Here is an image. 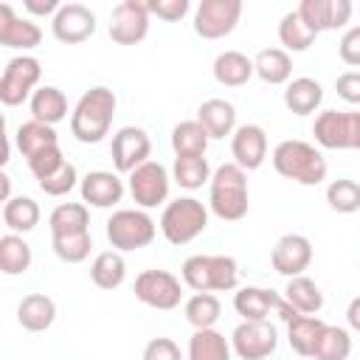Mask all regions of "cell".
<instances>
[{"instance_id":"11","label":"cell","mask_w":360,"mask_h":360,"mask_svg":"<svg viewBox=\"0 0 360 360\" xmlns=\"http://www.w3.org/2000/svg\"><path fill=\"white\" fill-rule=\"evenodd\" d=\"M242 17V0H202L194 8V31L202 39L228 37Z\"/></svg>"},{"instance_id":"48","label":"cell","mask_w":360,"mask_h":360,"mask_svg":"<svg viewBox=\"0 0 360 360\" xmlns=\"http://www.w3.org/2000/svg\"><path fill=\"white\" fill-rule=\"evenodd\" d=\"M335 90L346 104H360V70H346L335 79Z\"/></svg>"},{"instance_id":"40","label":"cell","mask_w":360,"mask_h":360,"mask_svg":"<svg viewBox=\"0 0 360 360\" xmlns=\"http://www.w3.org/2000/svg\"><path fill=\"white\" fill-rule=\"evenodd\" d=\"M349 354H352V335H349V329L326 323L321 329V335H318L312 357L315 360H349Z\"/></svg>"},{"instance_id":"14","label":"cell","mask_w":360,"mask_h":360,"mask_svg":"<svg viewBox=\"0 0 360 360\" xmlns=\"http://www.w3.org/2000/svg\"><path fill=\"white\" fill-rule=\"evenodd\" d=\"M51 31L65 45H79L96 34V14L84 3H62L51 20Z\"/></svg>"},{"instance_id":"13","label":"cell","mask_w":360,"mask_h":360,"mask_svg":"<svg viewBox=\"0 0 360 360\" xmlns=\"http://www.w3.org/2000/svg\"><path fill=\"white\" fill-rule=\"evenodd\" d=\"M152 155V141L146 135V129L141 127H121L112 135L110 143V158L118 174H132L138 166H143Z\"/></svg>"},{"instance_id":"1","label":"cell","mask_w":360,"mask_h":360,"mask_svg":"<svg viewBox=\"0 0 360 360\" xmlns=\"http://www.w3.org/2000/svg\"><path fill=\"white\" fill-rule=\"evenodd\" d=\"M115 107H118V98L110 87L96 84L84 90L70 112V135L79 143H101L112 127Z\"/></svg>"},{"instance_id":"49","label":"cell","mask_w":360,"mask_h":360,"mask_svg":"<svg viewBox=\"0 0 360 360\" xmlns=\"http://www.w3.org/2000/svg\"><path fill=\"white\" fill-rule=\"evenodd\" d=\"M22 8L34 17H51L53 20V14L62 8V3L59 0H22Z\"/></svg>"},{"instance_id":"8","label":"cell","mask_w":360,"mask_h":360,"mask_svg":"<svg viewBox=\"0 0 360 360\" xmlns=\"http://www.w3.org/2000/svg\"><path fill=\"white\" fill-rule=\"evenodd\" d=\"M127 188H129L135 205L149 211V208H158L169 200L172 174L160 160H146L132 174H127Z\"/></svg>"},{"instance_id":"4","label":"cell","mask_w":360,"mask_h":360,"mask_svg":"<svg viewBox=\"0 0 360 360\" xmlns=\"http://www.w3.org/2000/svg\"><path fill=\"white\" fill-rule=\"evenodd\" d=\"M180 276L194 292H231L239 284V264L225 253H194L183 262Z\"/></svg>"},{"instance_id":"15","label":"cell","mask_w":360,"mask_h":360,"mask_svg":"<svg viewBox=\"0 0 360 360\" xmlns=\"http://www.w3.org/2000/svg\"><path fill=\"white\" fill-rule=\"evenodd\" d=\"M270 264L278 276H304V270L312 264V242L304 233H284L270 250Z\"/></svg>"},{"instance_id":"50","label":"cell","mask_w":360,"mask_h":360,"mask_svg":"<svg viewBox=\"0 0 360 360\" xmlns=\"http://www.w3.org/2000/svg\"><path fill=\"white\" fill-rule=\"evenodd\" d=\"M346 323H349L354 332H360V295H354V298L349 301V307H346Z\"/></svg>"},{"instance_id":"10","label":"cell","mask_w":360,"mask_h":360,"mask_svg":"<svg viewBox=\"0 0 360 360\" xmlns=\"http://www.w3.org/2000/svg\"><path fill=\"white\" fill-rule=\"evenodd\" d=\"M278 346V332L270 321H242L231 332V349L239 360H270Z\"/></svg>"},{"instance_id":"19","label":"cell","mask_w":360,"mask_h":360,"mask_svg":"<svg viewBox=\"0 0 360 360\" xmlns=\"http://www.w3.org/2000/svg\"><path fill=\"white\" fill-rule=\"evenodd\" d=\"M233 163L245 172H256L267 160V132L259 124H242L231 135Z\"/></svg>"},{"instance_id":"36","label":"cell","mask_w":360,"mask_h":360,"mask_svg":"<svg viewBox=\"0 0 360 360\" xmlns=\"http://www.w3.org/2000/svg\"><path fill=\"white\" fill-rule=\"evenodd\" d=\"M326 323L318 318V315H298L287 323V343L295 354L301 357H312L315 352V343H318V335Z\"/></svg>"},{"instance_id":"52","label":"cell","mask_w":360,"mask_h":360,"mask_svg":"<svg viewBox=\"0 0 360 360\" xmlns=\"http://www.w3.org/2000/svg\"><path fill=\"white\" fill-rule=\"evenodd\" d=\"M354 149L360 152V110H354Z\"/></svg>"},{"instance_id":"7","label":"cell","mask_w":360,"mask_h":360,"mask_svg":"<svg viewBox=\"0 0 360 360\" xmlns=\"http://www.w3.org/2000/svg\"><path fill=\"white\" fill-rule=\"evenodd\" d=\"M39 79H42V65L37 56L20 53L8 59L0 76V101L6 107H20L22 101H31Z\"/></svg>"},{"instance_id":"29","label":"cell","mask_w":360,"mask_h":360,"mask_svg":"<svg viewBox=\"0 0 360 360\" xmlns=\"http://www.w3.org/2000/svg\"><path fill=\"white\" fill-rule=\"evenodd\" d=\"M90 281L98 290H118L127 281L124 253H118V250H101V253H96V259L90 264Z\"/></svg>"},{"instance_id":"43","label":"cell","mask_w":360,"mask_h":360,"mask_svg":"<svg viewBox=\"0 0 360 360\" xmlns=\"http://www.w3.org/2000/svg\"><path fill=\"white\" fill-rule=\"evenodd\" d=\"M76 183H82V180H79V172H76V166L68 160L62 169H56V172L48 174L45 180H39V188H42L48 197H65V194H70V191L76 188Z\"/></svg>"},{"instance_id":"28","label":"cell","mask_w":360,"mask_h":360,"mask_svg":"<svg viewBox=\"0 0 360 360\" xmlns=\"http://www.w3.org/2000/svg\"><path fill=\"white\" fill-rule=\"evenodd\" d=\"M39 202L34 197H25V194H14L8 202H3V225L11 231V233H28L39 225Z\"/></svg>"},{"instance_id":"2","label":"cell","mask_w":360,"mask_h":360,"mask_svg":"<svg viewBox=\"0 0 360 360\" xmlns=\"http://www.w3.org/2000/svg\"><path fill=\"white\" fill-rule=\"evenodd\" d=\"M250 194H248V172L233 160L214 169L208 183V211L222 222H239L248 217Z\"/></svg>"},{"instance_id":"20","label":"cell","mask_w":360,"mask_h":360,"mask_svg":"<svg viewBox=\"0 0 360 360\" xmlns=\"http://www.w3.org/2000/svg\"><path fill=\"white\" fill-rule=\"evenodd\" d=\"M39 42H42V28L31 17H17L8 3H0V45L25 53Z\"/></svg>"},{"instance_id":"21","label":"cell","mask_w":360,"mask_h":360,"mask_svg":"<svg viewBox=\"0 0 360 360\" xmlns=\"http://www.w3.org/2000/svg\"><path fill=\"white\" fill-rule=\"evenodd\" d=\"M281 295L267 287H239L233 292V309L242 321H267L270 312H278Z\"/></svg>"},{"instance_id":"26","label":"cell","mask_w":360,"mask_h":360,"mask_svg":"<svg viewBox=\"0 0 360 360\" xmlns=\"http://www.w3.org/2000/svg\"><path fill=\"white\" fill-rule=\"evenodd\" d=\"M28 107H31V118L34 121H42V124H51V127H56L59 121L68 118V96L53 84L37 87V93L28 101Z\"/></svg>"},{"instance_id":"24","label":"cell","mask_w":360,"mask_h":360,"mask_svg":"<svg viewBox=\"0 0 360 360\" xmlns=\"http://www.w3.org/2000/svg\"><path fill=\"white\" fill-rule=\"evenodd\" d=\"M323 101V87L312 76H298L290 79L284 87V107L292 115H312Z\"/></svg>"},{"instance_id":"34","label":"cell","mask_w":360,"mask_h":360,"mask_svg":"<svg viewBox=\"0 0 360 360\" xmlns=\"http://www.w3.org/2000/svg\"><path fill=\"white\" fill-rule=\"evenodd\" d=\"M284 301L292 304V309L301 315H318L323 307V292L309 276H295L284 287Z\"/></svg>"},{"instance_id":"3","label":"cell","mask_w":360,"mask_h":360,"mask_svg":"<svg viewBox=\"0 0 360 360\" xmlns=\"http://www.w3.org/2000/svg\"><path fill=\"white\" fill-rule=\"evenodd\" d=\"M270 163L281 177H287L298 186H318L326 180L323 152L307 141H298V138H287V141L276 143Z\"/></svg>"},{"instance_id":"30","label":"cell","mask_w":360,"mask_h":360,"mask_svg":"<svg viewBox=\"0 0 360 360\" xmlns=\"http://www.w3.org/2000/svg\"><path fill=\"white\" fill-rule=\"evenodd\" d=\"M231 340L217 329H194L188 338L186 360H231Z\"/></svg>"},{"instance_id":"45","label":"cell","mask_w":360,"mask_h":360,"mask_svg":"<svg viewBox=\"0 0 360 360\" xmlns=\"http://www.w3.org/2000/svg\"><path fill=\"white\" fill-rule=\"evenodd\" d=\"M149 14H155L158 20H166V22H177L188 14L191 3L188 0H149Z\"/></svg>"},{"instance_id":"41","label":"cell","mask_w":360,"mask_h":360,"mask_svg":"<svg viewBox=\"0 0 360 360\" xmlns=\"http://www.w3.org/2000/svg\"><path fill=\"white\" fill-rule=\"evenodd\" d=\"M51 248L53 253L68 262V264H79L90 256L93 250V236L90 231H79V233H65V236H51Z\"/></svg>"},{"instance_id":"32","label":"cell","mask_w":360,"mask_h":360,"mask_svg":"<svg viewBox=\"0 0 360 360\" xmlns=\"http://www.w3.org/2000/svg\"><path fill=\"white\" fill-rule=\"evenodd\" d=\"M211 163L205 155H183V158H174V166H172V180L186 188V191H197L202 188L205 183H211Z\"/></svg>"},{"instance_id":"12","label":"cell","mask_w":360,"mask_h":360,"mask_svg":"<svg viewBox=\"0 0 360 360\" xmlns=\"http://www.w3.org/2000/svg\"><path fill=\"white\" fill-rule=\"evenodd\" d=\"M149 6L141 0H121L110 14V39L115 45H138L149 34Z\"/></svg>"},{"instance_id":"39","label":"cell","mask_w":360,"mask_h":360,"mask_svg":"<svg viewBox=\"0 0 360 360\" xmlns=\"http://www.w3.org/2000/svg\"><path fill=\"white\" fill-rule=\"evenodd\" d=\"M183 315L194 329H214L222 315V304L214 292H194L183 304Z\"/></svg>"},{"instance_id":"35","label":"cell","mask_w":360,"mask_h":360,"mask_svg":"<svg viewBox=\"0 0 360 360\" xmlns=\"http://www.w3.org/2000/svg\"><path fill=\"white\" fill-rule=\"evenodd\" d=\"M31 259H34L31 245H28L20 233L6 231V233L0 236V273H6V276H20V273H25V270L31 267Z\"/></svg>"},{"instance_id":"18","label":"cell","mask_w":360,"mask_h":360,"mask_svg":"<svg viewBox=\"0 0 360 360\" xmlns=\"http://www.w3.org/2000/svg\"><path fill=\"white\" fill-rule=\"evenodd\" d=\"M352 3L349 0H301L298 3V17L307 22L309 31H338L349 22L352 17Z\"/></svg>"},{"instance_id":"25","label":"cell","mask_w":360,"mask_h":360,"mask_svg":"<svg viewBox=\"0 0 360 360\" xmlns=\"http://www.w3.org/2000/svg\"><path fill=\"white\" fill-rule=\"evenodd\" d=\"M214 79L222 84V87H242L250 82V76H256L253 70V59L245 56L242 51H222L217 59H214Z\"/></svg>"},{"instance_id":"38","label":"cell","mask_w":360,"mask_h":360,"mask_svg":"<svg viewBox=\"0 0 360 360\" xmlns=\"http://www.w3.org/2000/svg\"><path fill=\"white\" fill-rule=\"evenodd\" d=\"M208 132L205 127L191 118V121H180L174 124L172 129V149H174V158H183V155H205L208 149Z\"/></svg>"},{"instance_id":"27","label":"cell","mask_w":360,"mask_h":360,"mask_svg":"<svg viewBox=\"0 0 360 360\" xmlns=\"http://www.w3.org/2000/svg\"><path fill=\"white\" fill-rule=\"evenodd\" d=\"M253 70L264 84H287L292 79V59L284 48H262L253 56Z\"/></svg>"},{"instance_id":"33","label":"cell","mask_w":360,"mask_h":360,"mask_svg":"<svg viewBox=\"0 0 360 360\" xmlns=\"http://www.w3.org/2000/svg\"><path fill=\"white\" fill-rule=\"evenodd\" d=\"M48 228H51V236L90 231V208L84 202H59L48 214Z\"/></svg>"},{"instance_id":"16","label":"cell","mask_w":360,"mask_h":360,"mask_svg":"<svg viewBox=\"0 0 360 360\" xmlns=\"http://www.w3.org/2000/svg\"><path fill=\"white\" fill-rule=\"evenodd\" d=\"M315 143L321 149H354V112L323 110L312 124Z\"/></svg>"},{"instance_id":"42","label":"cell","mask_w":360,"mask_h":360,"mask_svg":"<svg viewBox=\"0 0 360 360\" xmlns=\"http://www.w3.org/2000/svg\"><path fill=\"white\" fill-rule=\"evenodd\" d=\"M326 202L338 214H354L360 211V183L349 177H338L326 186Z\"/></svg>"},{"instance_id":"47","label":"cell","mask_w":360,"mask_h":360,"mask_svg":"<svg viewBox=\"0 0 360 360\" xmlns=\"http://www.w3.org/2000/svg\"><path fill=\"white\" fill-rule=\"evenodd\" d=\"M143 360H186L172 338H152L143 346Z\"/></svg>"},{"instance_id":"46","label":"cell","mask_w":360,"mask_h":360,"mask_svg":"<svg viewBox=\"0 0 360 360\" xmlns=\"http://www.w3.org/2000/svg\"><path fill=\"white\" fill-rule=\"evenodd\" d=\"M338 53H340L343 65L360 68V25H352L343 31V37L338 42Z\"/></svg>"},{"instance_id":"23","label":"cell","mask_w":360,"mask_h":360,"mask_svg":"<svg viewBox=\"0 0 360 360\" xmlns=\"http://www.w3.org/2000/svg\"><path fill=\"white\" fill-rule=\"evenodd\" d=\"M197 121L205 127L211 141L228 138L236 132V107L225 98H208L197 110Z\"/></svg>"},{"instance_id":"31","label":"cell","mask_w":360,"mask_h":360,"mask_svg":"<svg viewBox=\"0 0 360 360\" xmlns=\"http://www.w3.org/2000/svg\"><path fill=\"white\" fill-rule=\"evenodd\" d=\"M59 143V135H56V129L51 127V124H42V121H25V124H20L17 127V132H14V146L20 149V155L28 160V158H34L37 152H42V149H48V146H56Z\"/></svg>"},{"instance_id":"51","label":"cell","mask_w":360,"mask_h":360,"mask_svg":"<svg viewBox=\"0 0 360 360\" xmlns=\"http://www.w3.org/2000/svg\"><path fill=\"white\" fill-rule=\"evenodd\" d=\"M14 194H11V177L6 174V172H0V200L3 202H8Z\"/></svg>"},{"instance_id":"17","label":"cell","mask_w":360,"mask_h":360,"mask_svg":"<svg viewBox=\"0 0 360 360\" xmlns=\"http://www.w3.org/2000/svg\"><path fill=\"white\" fill-rule=\"evenodd\" d=\"M124 191L127 188L118 172H107V169H93L79 183L82 202L90 208H115L124 200Z\"/></svg>"},{"instance_id":"44","label":"cell","mask_w":360,"mask_h":360,"mask_svg":"<svg viewBox=\"0 0 360 360\" xmlns=\"http://www.w3.org/2000/svg\"><path fill=\"white\" fill-rule=\"evenodd\" d=\"M25 163H28L31 174H34V177H37V183H39V180H45L48 174H53L56 169H62V166L68 163V158H65L62 146L56 143V146H48V149H42V152H37V155H34V158H28Z\"/></svg>"},{"instance_id":"6","label":"cell","mask_w":360,"mask_h":360,"mask_svg":"<svg viewBox=\"0 0 360 360\" xmlns=\"http://www.w3.org/2000/svg\"><path fill=\"white\" fill-rule=\"evenodd\" d=\"M104 231H107V242L112 245V250L129 253V250L149 248L155 242L158 222L143 208H118L107 219V228Z\"/></svg>"},{"instance_id":"5","label":"cell","mask_w":360,"mask_h":360,"mask_svg":"<svg viewBox=\"0 0 360 360\" xmlns=\"http://www.w3.org/2000/svg\"><path fill=\"white\" fill-rule=\"evenodd\" d=\"M208 205L197 197H177L163 205L160 214V233L169 245H188L208 228Z\"/></svg>"},{"instance_id":"37","label":"cell","mask_w":360,"mask_h":360,"mask_svg":"<svg viewBox=\"0 0 360 360\" xmlns=\"http://www.w3.org/2000/svg\"><path fill=\"white\" fill-rule=\"evenodd\" d=\"M315 39H318V34L307 28V22L298 17L295 8L281 17V22H278V42H281V48L287 53H304V51H309Z\"/></svg>"},{"instance_id":"9","label":"cell","mask_w":360,"mask_h":360,"mask_svg":"<svg viewBox=\"0 0 360 360\" xmlns=\"http://www.w3.org/2000/svg\"><path fill=\"white\" fill-rule=\"evenodd\" d=\"M135 298L152 309L169 312L183 301V281L169 270H143L135 276Z\"/></svg>"},{"instance_id":"22","label":"cell","mask_w":360,"mask_h":360,"mask_svg":"<svg viewBox=\"0 0 360 360\" xmlns=\"http://www.w3.org/2000/svg\"><path fill=\"white\" fill-rule=\"evenodd\" d=\"M56 321V301L45 292H28L17 304V323L28 332H45Z\"/></svg>"}]
</instances>
